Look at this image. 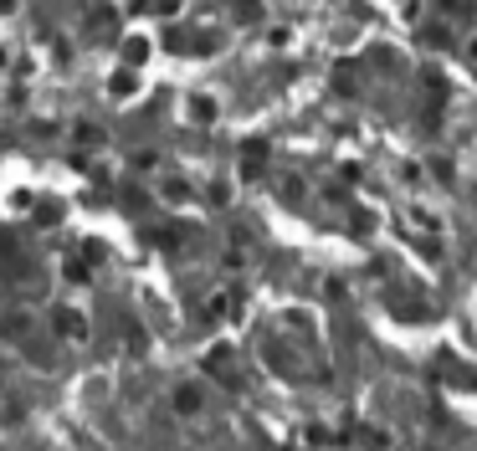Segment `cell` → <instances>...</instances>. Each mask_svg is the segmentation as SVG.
I'll return each mask as SVG.
<instances>
[{"label": "cell", "instance_id": "cell-1", "mask_svg": "<svg viewBox=\"0 0 477 451\" xmlns=\"http://www.w3.org/2000/svg\"><path fill=\"white\" fill-rule=\"evenodd\" d=\"M175 411H180V416L201 411V390H195V384H180V390H175Z\"/></svg>", "mask_w": 477, "mask_h": 451}, {"label": "cell", "instance_id": "cell-2", "mask_svg": "<svg viewBox=\"0 0 477 451\" xmlns=\"http://www.w3.org/2000/svg\"><path fill=\"white\" fill-rule=\"evenodd\" d=\"M57 329L67 333V338H82V333H88V324H82L77 313H62V318H57Z\"/></svg>", "mask_w": 477, "mask_h": 451}, {"label": "cell", "instance_id": "cell-3", "mask_svg": "<svg viewBox=\"0 0 477 451\" xmlns=\"http://www.w3.org/2000/svg\"><path fill=\"white\" fill-rule=\"evenodd\" d=\"M236 16H247V21H257V16H262V6H257V0H236Z\"/></svg>", "mask_w": 477, "mask_h": 451}]
</instances>
